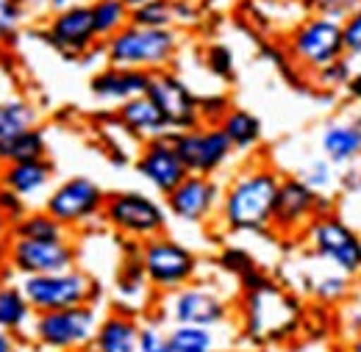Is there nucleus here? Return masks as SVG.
Instances as JSON below:
<instances>
[{"label":"nucleus","mask_w":361,"mask_h":352,"mask_svg":"<svg viewBox=\"0 0 361 352\" xmlns=\"http://www.w3.org/2000/svg\"><path fill=\"white\" fill-rule=\"evenodd\" d=\"M281 177L267 161L242 167L223 186L220 225L228 233H270Z\"/></svg>","instance_id":"1"},{"label":"nucleus","mask_w":361,"mask_h":352,"mask_svg":"<svg viewBox=\"0 0 361 352\" xmlns=\"http://www.w3.org/2000/svg\"><path fill=\"white\" fill-rule=\"evenodd\" d=\"M139 352H173L170 333L161 327V322H145L139 327Z\"/></svg>","instance_id":"37"},{"label":"nucleus","mask_w":361,"mask_h":352,"mask_svg":"<svg viewBox=\"0 0 361 352\" xmlns=\"http://www.w3.org/2000/svg\"><path fill=\"white\" fill-rule=\"evenodd\" d=\"M8 225H11V222H8L6 217H3V214H0V239H3V233L8 230Z\"/></svg>","instance_id":"50"},{"label":"nucleus","mask_w":361,"mask_h":352,"mask_svg":"<svg viewBox=\"0 0 361 352\" xmlns=\"http://www.w3.org/2000/svg\"><path fill=\"white\" fill-rule=\"evenodd\" d=\"M20 286L37 313L75 308V306H97L103 297V286L87 269H78V266L64 269V272L23 277Z\"/></svg>","instance_id":"4"},{"label":"nucleus","mask_w":361,"mask_h":352,"mask_svg":"<svg viewBox=\"0 0 361 352\" xmlns=\"http://www.w3.org/2000/svg\"><path fill=\"white\" fill-rule=\"evenodd\" d=\"M336 211L334 197L317 194L312 186H306L298 175H283L275 197V211H272V230L281 236H303L306 227L322 217Z\"/></svg>","instance_id":"10"},{"label":"nucleus","mask_w":361,"mask_h":352,"mask_svg":"<svg viewBox=\"0 0 361 352\" xmlns=\"http://www.w3.org/2000/svg\"><path fill=\"white\" fill-rule=\"evenodd\" d=\"M345 50L353 61H361V3L359 8L345 20Z\"/></svg>","instance_id":"41"},{"label":"nucleus","mask_w":361,"mask_h":352,"mask_svg":"<svg viewBox=\"0 0 361 352\" xmlns=\"http://www.w3.org/2000/svg\"><path fill=\"white\" fill-rule=\"evenodd\" d=\"M206 70L223 81L233 78V53L228 44H209L206 47Z\"/></svg>","instance_id":"36"},{"label":"nucleus","mask_w":361,"mask_h":352,"mask_svg":"<svg viewBox=\"0 0 361 352\" xmlns=\"http://www.w3.org/2000/svg\"><path fill=\"white\" fill-rule=\"evenodd\" d=\"M167 206L145 191H111L103 206V222L128 241H147L167 233Z\"/></svg>","instance_id":"5"},{"label":"nucleus","mask_w":361,"mask_h":352,"mask_svg":"<svg viewBox=\"0 0 361 352\" xmlns=\"http://www.w3.org/2000/svg\"><path fill=\"white\" fill-rule=\"evenodd\" d=\"M139 327L142 322L131 310H111L100 316L92 347L94 352H139Z\"/></svg>","instance_id":"23"},{"label":"nucleus","mask_w":361,"mask_h":352,"mask_svg":"<svg viewBox=\"0 0 361 352\" xmlns=\"http://www.w3.org/2000/svg\"><path fill=\"white\" fill-rule=\"evenodd\" d=\"M159 313L170 325H197V327H223L231 319L228 300L209 283H189L178 291L161 294Z\"/></svg>","instance_id":"11"},{"label":"nucleus","mask_w":361,"mask_h":352,"mask_svg":"<svg viewBox=\"0 0 361 352\" xmlns=\"http://www.w3.org/2000/svg\"><path fill=\"white\" fill-rule=\"evenodd\" d=\"M353 289H356V277L334 269V272H322L317 275L312 283V297L319 306H345L348 300H353Z\"/></svg>","instance_id":"29"},{"label":"nucleus","mask_w":361,"mask_h":352,"mask_svg":"<svg viewBox=\"0 0 361 352\" xmlns=\"http://www.w3.org/2000/svg\"><path fill=\"white\" fill-rule=\"evenodd\" d=\"M356 286H359V294H361V275L356 277Z\"/></svg>","instance_id":"53"},{"label":"nucleus","mask_w":361,"mask_h":352,"mask_svg":"<svg viewBox=\"0 0 361 352\" xmlns=\"http://www.w3.org/2000/svg\"><path fill=\"white\" fill-rule=\"evenodd\" d=\"M303 239L322 264L334 266L350 277L361 275V233L336 211L317 217L306 227Z\"/></svg>","instance_id":"9"},{"label":"nucleus","mask_w":361,"mask_h":352,"mask_svg":"<svg viewBox=\"0 0 361 352\" xmlns=\"http://www.w3.org/2000/svg\"><path fill=\"white\" fill-rule=\"evenodd\" d=\"M339 189L348 194H361V161L339 170Z\"/></svg>","instance_id":"44"},{"label":"nucleus","mask_w":361,"mask_h":352,"mask_svg":"<svg viewBox=\"0 0 361 352\" xmlns=\"http://www.w3.org/2000/svg\"><path fill=\"white\" fill-rule=\"evenodd\" d=\"M56 167L47 158L37 161H17V164H0V186L17 194L23 203L47 197L53 189Z\"/></svg>","instance_id":"20"},{"label":"nucleus","mask_w":361,"mask_h":352,"mask_svg":"<svg viewBox=\"0 0 361 352\" xmlns=\"http://www.w3.org/2000/svg\"><path fill=\"white\" fill-rule=\"evenodd\" d=\"M34 352H59V350H45V347H37Z\"/></svg>","instance_id":"52"},{"label":"nucleus","mask_w":361,"mask_h":352,"mask_svg":"<svg viewBox=\"0 0 361 352\" xmlns=\"http://www.w3.org/2000/svg\"><path fill=\"white\" fill-rule=\"evenodd\" d=\"M37 310L28 303L25 291L20 283H0V327L23 336L25 330H31Z\"/></svg>","instance_id":"24"},{"label":"nucleus","mask_w":361,"mask_h":352,"mask_svg":"<svg viewBox=\"0 0 361 352\" xmlns=\"http://www.w3.org/2000/svg\"><path fill=\"white\" fill-rule=\"evenodd\" d=\"M223 203V183L209 175H186L178 186L164 197L170 217L186 225H206L220 217Z\"/></svg>","instance_id":"17"},{"label":"nucleus","mask_w":361,"mask_h":352,"mask_svg":"<svg viewBox=\"0 0 361 352\" xmlns=\"http://www.w3.org/2000/svg\"><path fill=\"white\" fill-rule=\"evenodd\" d=\"M220 128H223V133L228 136V142L233 144L236 153H253V150L262 144V139H264V125H262V120H259L253 111L236 108V106L223 117Z\"/></svg>","instance_id":"25"},{"label":"nucleus","mask_w":361,"mask_h":352,"mask_svg":"<svg viewBox=\"0 0 361 352\" xmlns=\"http://www.w3.org/2000/svg\"><path fill=\"white\" fill-rule=\"evenodd\" d=\"M359 3L361 0H309L312 14L336 20V23H345V20L359 8Z\"/></svg>","instance_id":"38"},{"label":"nucleus","mask_w":361,"mask_h":352,"mask_svg":"<svg viewBox=\"0 0 361 352\" xmlns=\"http://www.w3.org/2000/svg\"><path fill=\"white\" fill-rule=\"evenodd\" d=\"M0 214L8 222L20 220V217L25 214V203H23L17 194H11L8 189H3V186H0Z\"/></svg>","instance_id":"42"},{"label":"nucleus","mask_w":361,"mask_h":352,"mask_svg":"<svg viewBox=\"0 0 361 352\" xmlns=\"http://www.w3.org/2000/svg\"><path fill=\"white\" fill-rule=\"evenodd\" d=\"M123 3H128L131 8H136V6H142V3H147V0H123Z\"/></svg>","instance_id":"51"},{"label":"nucleus","mask_w":361,"mask_h":352,"mask_svg":"<svg viewBox=\"0 0 361 352\" xmlns=\"http://www.w3.org/2000/svg\"><path fill=\"white\" fill-rule=\"evenodd\" d=\"M131 23L147 28H176V0H147L131 8Z\"/></svg>","instance_id":"33"},{"label":"nucleus","mask_w":361,"mask_h":352,"mask_svg":"<svg viewBox=\"0 0 361 352\" xmlns=\"http://www.w3.org/2000/svg\"><path fill=\"white\" fill-rule=\"evenodd\" d=\"M28 14H31L28 0H0V39L3 42L14 39Z\"/></svg>","instance_id":"35"},{"label":"nucleus","mask_w":361,"mask_h":352,"mask_svg":"<svg viewBox=\"0 0 361 352\" xmlns=\"http://www.w3.org/2000/svg\"><path fill=\"white\" fill-rule=\"evenodd\" d=\"M90 8L100 42H106L109 37H114L117 31L131 25V6L123 0H94V3H90Z\"/></svg>","instance_id":"30"},{"label":"nucleus","mask_w":361,"mask_h":352,"mask_svg":"<svg viewBox=\"0 0 361 352\" xmlns=\"http://www.w3.org/2000/svg\"><path fill=\"white\" fill-rule=\"evenodd\" d=\"M134 170L161 197H167L180 180L189 175V170L183 167V161H180L178 150H176L170 136H159V139L142 142V147H139V153L134 158Z\"/></svg>","instance_id":"18"},{"label":"nucleus","mask_w":361,"mask_h":352,"mask_svg":"<svg viewBox=\"0 0 361 352\" xmlns=\"http://www.w3.org/2000/svg\"><path fill=\"white\" fill-rule=\"evenodd\" d=\"M223 264H226L228 272H236L239 277H245L247 272H253V269H256V266H253V258H250L247 253H242V250H226Z\"/></svg>","instance_id":"43"},{"label":"nucleus","mask_w":361,"mask_h":352,"mask_svg":"<svg viewBox=\"0 0 361 352\" xmlns=\"http://www.w3.org/2000/svg\"><path fill=\"white\" fill-rule=\"evenodd\" d=\"M37 125H39V111L34 103H28L23 97L0 100V144L17 133L37 128Z\"/></svg>","instance_id":"28"},{"label":"nucleus","mask_w":361,"mask_h":352,"mask_svg":"<svg viewBox=\"0 0 361 352\" xmlns=\"http://www.w3.org/2000/svg\"><path fill=\"white\" fill-rule=\"evenodd\" d=\"M339 330L345 333V339H356L361 336V300H348L339 310Z\"/></svg>","instance_id":"40"},{"label":"nucleus","mask_w":361,"mask_h":352,"mask_svg":"<svg viewBox=\"0 0 361 352\" xmlns=\"http://www.w3.org/2000/svg\"><path fill=\"white\" fill-rule=\"evenodd\" d=\"M245 286V333L253 341H281L298 330L300 306L298 300L275 286L259 269L242 277Z\"/></svg>","instance_id":"2"},{"label":"nucleus","mask_w":361,"mask_h":352,"mask_svg":"<svg viewBox=\"0 0 361 352\" xmlns=\"http://www.w3.org/2000/svg\"><path fill=\"white\" fill-rule=\"evenodd\" d=\"M231 100L223 92H214V94H200V120L209 122V125H220L223 117L231 111Z\"/></svg>","instance_id":"39"},{"label":"nucleus","mask_w":361,"mask_h":352,"mask_svg":"<svg viewBox=\"0 0 361 352\" xmlns=\"http://www.w3.org/2000/svg\"><path fill=\"white\" fill-rule=\"evenodd\" d=\"M167 333H170L173 352H217V333H214V327L173 325Z\"/></svg>","instance_id":"32"},{"label":"nucleus","mask_w":361,"mask_h":352,"mask_svg":"<svg viewBox=\"0 0 361 352\" xmlns=\"http://www.w3.org/2000/svg\"><path fill=\"white\" fill-rule=\"evenodd\" d=\"M11 239L53 241V239H73V236H70V227L64 222H59L50 211L39 208V211H25L20 220L11 222Z\"/></svg>","instance_id":"26"},{"label":"nucleus","mask_w":361,"mask_h":352,"mask_svg":"<svg viewBox=\"0 0 361 352\" xmlns=\"http://www.w3.org/2000/svg\"><path fill=\"white\" fill-rule=\"evenodd\" d=\"M0 352H20V344H17V336L3 330L0 327Z\"/></svg>","instance_id":"46"},{"label":"nucleus","mask_w":361,"mask_h":352,"mask_svg":"<svg viewBox=\"0 0 361 352\" xmlns=\"http://www.w3.org/2000/svg\"><path fill=\"white\" fill-rule=\"evenodd\" d=\"M42 37L50 47H56L61 56H70V58H81L100 44L94 23H92V8L87 3L50 11L45 28H42Z\"/></svg>","instance_id":"16"},{"label":"nucleus","mask_w":361,"mask_h":352,"mask_svg":"<svg viewBox=\"0 0 361 352\" xmlns=\"http://www.w3.org/2000/svg\"><path fill=\"white\" fill-rule=\"evenodd\" d=\"M353 73H356L353 58H350V56H342V58H336V61L319 67L309 78H312V84H314L319 92H345V87H348V81H350Z\"/></svg>","instance_id":"34"},{"label":"nucleus","mask_w":361,"mask_h":352,"mask_svg":"<svg viewBox=\"0 0 361 352\" xmlns=\"http://www.w3.org/2000/svg\"><path fill=\"white\" fill-rule=\"evenodd\" d=\"M139 261L147 275V283L159 297L178 291L195 283L197 277V256L178 239H170L167 233L139 241Z\"/></svg>","instance_id":"6"},{"label":"nucleus","mask_w":361,"mask_h":352,"mask_svg":"<svg viewBox=\"0 0 361 352\" xmlns=\"http://www.w3.org/2000/svg\"><path fill=\"white\" fill-rule=\"evenodd\" d=\"M298 177L306 186H312L317 194L334 197V191L339 189V167L334 161H328L322 153H317L309 161H303L300 170H298Z\"/></svg>","instance_id":"31"},{"label":"nucleus","mask_w":361,"mask_h":352,"mask_svg":"<svg viewBox=\"0 0 361 352\" xmlns=\"http://www.w3.org/2000/svg\"><path fill=\"white\" fill-rule=\"evenodd\" d=\"M47 156V139L45 131L28 128V131L11 136L8 142L0 144V164H17V161H37Z\"/></svg>","instance_id":"27"},{"label":"nucleus","mask_w":361,"mask_h":352,"mask_svg":"<svg viewBox=\"0 0 361 352\" xmlns=\"http://www.w3.org/2000/svg\"><path fill=\"white\" fill-rule=\"evenodd\" d=\"M117 125L128 136H134L139 142H147V139H159V136H170V125L164 120V114L159 111V106L147 97V94H139L134 100L117 106V114H114Z\"/></svg>","instance_id":"21"},{"label":"nucleus","mask_w":361,"mask_h":352,"mask_svg":"<svg viewBox=\"0 0 361 352\" xmlns=\"http://www.w3.org/2000/svg\"><path fill=\"white\" fill-rule=\"evenodd\" d=\"M286 53L306 75L317 73L319 67L348 56L345 50V23L309 14L303 17L286 37Z\"/></svg>","instance_id":"7"},{"label":"nucleus","mask_w":361,"mask_h":352,"mask_svg":"<svg viewBox=\"0 0 361 352\" xmlns=\"http://www.w3.org/2000/svg\"><path fill=\"white\" fill-rule=\"evenodd\" d=\"M78 352H94V347H87V350H78Z\"/></svg>","instance_id":"54"},{"label":"nucleus","mask_w":361,"mask_h":352,"mask_svg":"<svg viewBox=\"0 0 361 352\" xmlns=\"http://www.w3.org/2000/svg\"><path fill=\"white\" fill-rule=\"evenodd\" d=\"M359 64H361V61H359Z\"/></svg>","instance_id":"55"},{"label":"nucleus","mask_w":361,"mask_h":352,"mask_svg":"<svg viewBox=\"0 0 361 352\" xmlns=\"http://www.w3.org/2000/svg\"><path fill=\"white\" fill-rule=\"evenodd\" d=\"M350 120H353V125H356V128L361 131V106L356 108V111H353V117H350Z\"/></svg>","instance_id":"49"},{"label":"nucleus","mask_w":361,"mask_h":352,"mask_svg":"<svg viewBox=\"0 0 361 352\" xmlns=\"http://www.w3.org/2000/svg\"><path fill=\"white\" fill-rule=\"evenodd\" d=\"M317 147L328 161L342 170L361 161V131L353 125V120H331L319 128Z\"/></svg>","instance_id":"22"},{"label":"nucleus","mask_w":361,"mask_h":352,"mask_svg":"<svg viewBox=\"0 0 361 352\" xmlns=\"http://www.w3.org/2000/svg\"><path fill=\"white\" fill-rule=\"evenodd\" d=\"M109 191L87 175H73L56 183L45 197V211H50L59 222H64L70 230L87 227L94 220H103Z\"/></svg>","instance_id":"12"},{"label":"nucleus","mask_w":361,"mask_h":352,"mask_svg":"<svg viewBox=\"0 0 361 352\" xmlns=\"http://www.w3.org/2000/svg\"><path fill=\"white\" fill-rule=\"evenodd\" d=\"M147 97L159 106V111L164 114L170 131H186L200 125V94L192 92V87L170 70H159L150 73V87Z\"/></svg>","instance_id":"15"},{"label":"nucleus","mask_w":361,"mask_h":352,"mask_svg":"<svg viewBox=\"0 0 361 352\" xmlns=\"http://www.w3.org/2000/svg\"><path fill=\"white\" fill-rule=\"evenodd\" d=\"M180 50L178 28H147V25H126L106 42H100V53L106 64L159 73L167 70Z\"/></svg>","instance_id":"3"},{"label":"nucleus","mask_w":361,"mask_h":352,"mask_svg":"<svg viewBox=\"0 0 361 352\" xmlns=\"http://www.w3.org/2000/svg\"><path fill=\"white\" fill-rule=\"evenodd\" d=\"M78 3H94V0H47V11H59V8H67V6H78Z\"/></svg>","instance_id":"47"},{"label":"nucleus","mask_w":361,"mask_h":352,"mask_svg":"<svg viewBox=\"0 0 361 352\" xmlns=\"http://www.w3.org/2000/svg\"><path fill=\"white\" fill-rule=\"evenodd\" d=\"M170 139L178 150L183 167L189 170V175L217 177L231 164V158L236 156L233 144L228 142V136L220 125L200 122L195 128L170 133Z\"/></svg>","instance_id":"13"},{"label":"nucleus","mask_w":361,"mask_h":352,"mask_svg":"<svg viewBox=\"0 0 361 352\" xmlns=\"http://www.w3.org/2000/svg\"><path fill=\"white\" fill-rule=\"evenodd\" d=\"M147 87H150V73L114 67V64H106L90 78L92 97L103 106H123L139 94H147Z\"/></svg>","instance_id":"19"},{"label":"nucleus","mask_w":361,"mask_h":352,"mask_svg":"<svg viewBox=\"0 0 361 352\" xmlns=\"http://www.w3.org/2000/svg\"><path fill=\"white\" fill-rule=\"evenodd\" d=\"M345 352H361V336L350 339V341H348V350H345Z\"/></svg>","instance_id":"48"},{"label":"nucleus","mask_w":361,"mask_h":352,"mask_svg":"<svg viewBox=\"0 0 361 352\" xmlns=\"http://www.w3.org/2000/svg\"><path fill=\"white\" fill-rule=\"evenodd\" d=\"M6 264L20 277L64 272L78 264V247L73 244V239H11V244L6 247Z\"/></svg>","instance_id":"14"},{"label":"nucleus","mask_w":361,"mask_h":352,"mask_svg":"<svg viewBox=\"0 0 361 352\" xmlns=\"http://www.w3.org/2000/svg\"><path fill=\"white\" fill-rule=\"evenodd\" d=\"M100 325L97 306H75V308L37 313L31 325V339L37 347L59 352H78L92 347Z\"/></svg>","instance_id":"8"},{"label":"nucleus","mask_w":361,"mask_h":352,"mask_svg":"<svg viewBox=\"0 0 361 352\" xmlns=\"http://www.w3.org/2000/svg\"><path fill=\"white\" fill-rule=\"evenodd\" d=\"M345 94H348L350 103L361 106V67H356V73L350 75V81H348V87H345Z\"/></svg>","instance_id":"45"}]
</instances>
